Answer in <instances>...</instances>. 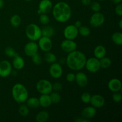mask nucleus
Returning a JSON list of instances; mask_svg holds the SVG:
<instances>
[{
    "label": "nucleus",
    "instance_id": "40",
    "mask_svg": "<svg viewBox=\"0 0 122 122\" xmlns=\"http://www.w3.org/2000/svg\"><path fill=\"white\" fill-rule=\"evenodd\" d=\"M66 80L69 82H73L75 81V75L73 73H69L66 76Z\"/></svg>",
    "mask_w": 122,
    "mask_h": 122
},
{
    "label": "nucleus",
    "instance_id": "19",
    "mask_svg": "<svg viewBox=\"0 0 122 122\" xmlns=\"http://www.w3.org/2000/svg\"><path fill=\"white\" fill-rule=\"evenodd\" d=\"M39 106H41L44 108L48 107L52 104L50 94H41L39 98Z\"/></svg>",
    "mask_w": 122,
    "mask_h": 122
},
{
    "label": "nucleus",
    "instance_id": "42",
    "mask_svg": "<svg viewBox=\"0 0 122 122\" xmlns=\"http://www.w3.org/2000/svg\"><path fill=\"white\" fill-rule=\"evenodd\" d=\"M81 2L83 5H88L91 3V0H81Z\"/></svg>",
    "mask_w": 122,
    "mask_h": 122
},
{
    "label": "nucleus",
    "instance_id": "45",
    "mask_svg": "<svg viewBox=\"0 0 122 122\" xmlns=\"http://www.w3.org/2000/svg\"><path fill=\"white\" fill-rule=\"evenodd\" d=\"M4 4V3L3 0H0V8H1L3 7Z\"/></svg>",
    "mask_w": 122,
    "mask_h": 122
},
{
    "label": "nucleus",
    "instance_id": "25",
    "mask_svg": "<svg viewBox=\"0 0 122 122\" xmlns=\"http://www.w3.org/2000/svg\"><path fill=\"white\" fill-rule=\"evenodd\" d=\"M112 40L116 45L121 46L122 45V33L121 32H115L112 36Z\"/></svg>",
    "mask_w": 122,
    "mask_h": 122
},
{
    "label": "nucleus",
    "instance_id": "28",
    "mask_svg": "<svg viewBox=\"0 0 122 122\" xmlns=\"http://www.w3.org/2000/svg\"><path fill=\"white\" fill-rule=\"evenodd\" d=\"M44 60L47 63L52 64L56 61L57 57H56V54L51 52L50 51H48V52H46V54L44 55Z\"/></svg>",
    "mask_w": 122,
    "mask_h": 122
},
{
    "label": "nucleus",
    "instance_id": "23",
    "mask_svg": "<svg viewBox=\"0 0 122 122\" xmlns=\"http://www.w3.org/2000/svg\"><path fill=\"white\" fill-rule=\"evenodd\" d=\"M26 105L29 108H37L39 106V99L36 97H30L28 98L26 100Z\"/></svg>",
    "mask_w": 122,
    "mask_h": 122
},
{
    "label": "nucleus",
    "instance_id": "24",
    "mask_svg": "<svg viewBox=\"0 0 122 122\" xmlns=\"http://www.w3.org/2000/svg\"><path fill=\"white\" fill-rule=\"evenodd\" d=\"M41 34L43 36L51 38L54 34V29L51 26H46L41 29Z\"/></svg>",
    "mask_w": 122,
    "mask_h": 122
},
{
    "label": "nucleus",
    "instance_id": "11",
    "mask_svg": "<svg viewBox=\"0 0 122 122\" xmlns=\"http://www.w3.org/2000/svg\"><path fill=\"white\" fill-rule=\"evenodd\" d=\"M11 72V64L7 60L1 61L0 62V77H8Z\"/></svg>",
    "mask_w": 122,
    "mask_h": 122
},
{
    "label": "nucleus",
    "instance_id": "20",
    "mask_svg": "<svg viewBox=\"0 0 122 122\" xmlns=\"http://www.w3.org/2000/svg\"><path fill=\"white\" fill-rule=\"evenodd\" d=\"M25 64V60L23 58L19 56V54L16 55L14 57H13V66L16 70H21L24 67Z\"/></svg>",
    "mask_w": 122,
    "mask_h": 122
},
{
    "label": "nucleus",
    "instance_id": "15",
    "mask_svg": "<svg viewBox=\"0 0 122 122\" xmlns=\"http://www.w3.org/2000/svg\"><path fill=\"white\" fill-rule=\"evenodd\" d=\"M92 106L96 108H100L103 107L105 104V99L102 95L95 94L91 96L90 102Z\"/></svg>",
    "mask_w": 122,
    "mask_h": 122
},
{
    "label": "nucleus",
    "instance_id": "29",
    "mask_svg": "<svg viewBox=\"0 0 122 122\" xmlns=\"http://www.w3.org/2000/svg\"><path fill=\"white\" fill-rule=\"evenodd\" d=\"M50 98H51V102L53 104H58L61 101V95L58 93V92H51L50 94Z\"/></svg>",
    "mask_w": 122,
    "mask_h": 122
},
{
    "label": "nucleus",
    "instance_id": "17",
    "mask_svg": "<svg viewBox=\"0 0 122 122\" xmlns=\"http://www.w3.org/2000/svg\"><path fill=\"white\" fill-rule=\"evenodd\" d=\"M75 81L80 87H85L88 83V78L83 72H78L75 75Z\"/></svg>",
    "mask_w": 122,
    "mask_h": 122
},
{
    "label": "nucleus",
    "instance_id": "34",
    "mask_svg": "<svg viewBox=\"0 0 122 122\" xmlns=\"http://www.w3.org/2000/svg\"><path fill=\"white\" fill-rule=\"evenodd\" d=\"M91 95L89 93L86 92H83V94L81 95V101H82V102L85 104H88L89 103L91 100Z\"/></svg>",
    "mask_w": 122,
    "mask_h": 122
},
{
    "label": "nucleus",
    "instance_id": "31",
    "mask_svg": "<svg viewBox=\"0 0 122 122\" xmlns=\"http://www.w3.org/2000/svg\"><path fill=\"white\" fill-rule=\"evenodd\" d=\"M19 113L20 114V116L23 117L27 116V115L29 113V107H27V106L26 104H21L20 105V106L19 107Z\"/></svg>",
    "mask_w": 122,
    "mask_h": 122
},
{
    "label": "nucleus",
    "instance_id": "38",
    "mask_svg": "<svg viewBox=\"0 0 122 122\" xmlns=\"http://www.w3.org/2000/svg\"><path fill=\"white\" fill-rule=\"evenodd\" d=\"M52 91L56 92H59L61 90L63 86H62L61 83L60 82H55L54 83L52 84Z\"/></svg>",
    "mask_w": 122,
    "mask_h": 122
},
{
    "label": "nucleus",
    "instance_id": "43",
    "mask_svg": "<svg viewBox=\"0 0 122 122\" xmlns=\"http://www.w3.org/2000/svg\"><path fill=\"white\" fill-rule=\"evenodd\" d=\"M75 25L77 28H79V27H81V26H82V23H81V21H79V20H77V21L75 22V25Z\"/></svg>",
    "mask_w": 122,
    "mask_h": 122
},
{
    "label": "nucleus",
    "instance_id": "13",
    "mask_svg": "<svg viewBox=\"0 0 122 122\" xmlns=\"http://www.w3.org/2000/svg\"><path fill=\"white\" fill-rule=\"evenodd\" d=\"M60 46L63 51L69 53V52H71L76 50L77 44L73 40L66 39L61 43Z\"/></svg>",
    "mask_w": 122,
    "mask_h": 122
},
{
    "label": "nucleus",
    "instance_id": "33",
    "mask_svg": "<svg viewBox=\"0 0 122 122\" xmlns=\"http://www.w3.org/2000/svg\"><path fill=\"white\" fill-rule=\"evenodd\" d=\"M39 15H40L39 19V22L43 25H48L50 22V18L48 16L47 14L42 13V14H41Z\"/></svg>",
    "mask_w": 122,
    "mask_h": 122
},
{
    "label": "nucleus",
    "instance_id": "14",
    "mask_svg": "<svg viewBox=\"0 0 122 122\" xmlns=\"http://www.w3.org/2000/svg\"><path fill=\"white\" fill-rule=\"evenodd\" d=\"M52 3L51 0H41L38 5V13L39 14H46L52 10Z\"/></svg>",
    "mask_w": 122,
    "mask_h": 122
},
{
    "label": "nucleus",
    "instance_id": "9",
    "mask_svg": "<svg viewBox=\"0 0 122 122\" xmlns=\"http://www.w3.org/2000/svg\"><path fill=\"white\" fill-rule=\"evenodd\" d=\"M38 45L39 48L45 52L50 51L52 48V42L51 38L43 36L38 39Z\"/></svg>",
    "mask_w": 122,
    "mask_h": 122
},
{
    "label": "nucleus",
    "instance_id": "21",
    "mask_svg": "<svg viewBox=\"0 0 122 122\" xmlns=\"http://www.w3.org/2000/svg\"><path fill=\"white\" fill-rule=\"evenodd\" d=\"M107 53L106 48L102 45H98L95 48L94 50V54L95 58L98 59H101L102 57H105Z\"/></svg>",
    "mask_w": 122,
    "mask_h": 122
},
{
    "label": "nucleus",
    "instance_id": "2",
    "mask_svg": "<svg viewBox=\"0 0 122 122\" xmlns=\"http://www.w3.org/2000/svg\"><path fill=\"white\" fill-rule=\"evenodd\" d=\"M52 15L57 21L64 23L70 19L71 10L70 5L65 2H58L52 8Z\"/></svg>",
    "mask_w": 122,
    "mask_h": 122
},
{
    "label": "nucleus",
    "instance_id": "44",
    "mask_svg": "<svg viewBox=\"0 0 122 122\" xmlns=\"http://www.w3.org/2000/svg\"><path fill=\"white\" fill-rule=\"evenodd\" d=\"M112 2H114L116 4H120L122 2V0H112Z\"/></svg>",
    "mask_w": 122,
    "mask_h": 122
},
{
    "label": "nucleus",
    "instance_id": "32",
    "mask_svg": "<svg viewBox=\"0 0 122 122\" xmlns=\"http://www.w3.org/2000/svg\"><path fill=\"white\" fill-rule=\"evenodd\" d=\"M5 55L7 57H11V58H13V57H15L16 55L18 54L15 52V50H14V48H13L12 47H10V46L7 47L5 49Z\"/></svg>",
    "mask_w": 122,
    "mask_h": 122
},
{
    "label": "nucleus",
    "instance_id": "41",
    "mask_svg": "<svg viewBox=\"0 0 122 122\" xmlns=\"http://www.w3.org/2000/svg\"><path fill=\"white\" fill-rule=\"evenodd\" d=\"M75 121L76 122H89L90 120L85 119L82 117H77L76 119H75Z\"/></svg>",
    "mask_w": 122,
    "mask_h": 122
},
{
    "label": "nucleus",
    "instance_id": "16",
    "mask_svg": "<svg viewBox=\"0 0 122 122\" xmlns=\"http://www.w3.org/2000/svg\"><path fill=\"white\" fill-rule=\"evenodd\" d=\"M97 114V110L96 108L94 107L93 106H88V107H85L83 108L81 113L82 117L85 119H89L94 117Z\"/></svg>",
    "mask_w": 122,
    "mask_h": 122
},
{
    "label": "nucleus",
    "instance_id": "1",
    "mask_svg": "<svg viewBox=\"0 0 122 122\" xmlns=\"http://www.w3.org/2000/svg\"><path fill=\"white\" fill-rule=\"evenodd\" d=\"M86 57L84 53L79 51L69 52L67 57L66 62L69 69L75 71H79L85 67Z\"/></svg>",
    "mask_w": 122,
    "mask_h": 122
},
{
    "label": "nucleus",
    "instance_id": "5",
    "mask_svg": "<svg viewBox=\"0 0 122 122\" xmlns=\"http://www.w3.org/2000/svg\"><path fill=\"white\" fill-rule=\"evenodd\" d=\"M36 88L41 94H50L52 91V83L46 79H41L37 82Z\"/></svg>",
    "mask_w": 122,
    "mask_h": 122
},
{
    "label": "nucleus",
    "instance_id": "48",
    "mask_svg": "<svg viewBox=\"0 0 122 122\" xmlns=\"http://www.w3.org/2000/svg\"><path fill=\"white\" fill-rule=\"evenodd\" d=\"M98 1H104V0H98Z\"/></svg>",
    "mask_w": 122,
    "mask_h": 122
},
{
    "label": "nucleus",
    "instance_id": "8",
    "mask_svg": "<svg viewBox=\"0 0 122 122\" xmlns=\"http://www.w3.org/2000/svg\"><path fill=\"white\" fill-rule=\"evenodd\" d=\"M78 28L74 25H70L67 26L64 28L63 35L66 39L74 40L77 38L78 35Z\"/></svg>",
    "mask_w": 122,
    "mask_h": 122
},
{
    "label": "nucleus",
    "instance_id": "37",
    "mask_svg": "<svg viewBox=\"0 0 122 122\" xmlns=\"http://www.w3.org/2000/svg\"><path fill=\"white\" fill-rule=\"evenodd\" d=\"M112 98H113V100L115 102H119L121 101L122 96V94H120L119 92H114V94L112 95Z\"/></svg>",
    "mask_w": 122,
    "mask_h": 122
},
{
    "label": "nucleus",
    "instance_id": "35",
    "mask_svg": "<svg viewBox=\"0 0 122 122\" xmlns=\"http://www.w3.org/2000/svg\"><path fill=\"white\" fill-rule=\"evenodd\" d=\"M32 62L36 66L40 65L42 63V60L41 57L40 55H39L38 52L32 56Z\"/></svg>",
    "mask_w": 122,
    "mask_h": 122
},
{
    "label": "nucleus",
    "instance_id": "26",
    "mask_svg": "<svg viewBox=\"0 0 122 122\" xmlns=\"http://www.w3.org/2000/svg\"><path fill=\"white\" fill-rule=\"evenodd\" d=\"M100 63L101 68L102 69H107L110 67L112 65V60L107 57H104L100 59Z\"/></svg>",
    "mask_w": 122,
    "mask_h": 122
},
{
    "label": "nucleus",
    "instance_id": "4",
    "mask_svg": "<svg viewBox=\"0 0 122 122\" xmlns=\"http://www.w3.org/2000/svg\"><path fill=\"white\" fill-rule=\"evenodd\" d=\"M25 33L27 38L31 41H36L42 36L41 29L34 23L29 24L26 26Z\"/></svg>",
    "mask_w": 122,
    "mask_h": 122
},
{
    "label": "nucleus",
    "instance_id": "39",
    "mask_svg": "<svg viewBox=\"0 0 122 122\" xmlns=\"http://www.w3.org/2000/svg\"><path fill=\"white\" fill-rule=\"evenodd\" d=\"M115 13L119 16L120 17L122 15V5L121 3L117 4L115 8Z\"/></svg>",
    "mask_w": 122,
    "mask_h": 122
},
{
    "label": "nucleus",
    "instance_id": "47",
    "mask_svg": "<svg viewBox=\"0 0 122 122\" xmlns=\"http://www.w3.org/2000/svg\"><path fill=\"white\" fill-rule=\"evenodd\" d=\"M25 1H32V0H25Z\"/></svg>",
    "mask_w": 122,
    "mask_h": 122
},
{
    "label": "nucleus",
    "instance_id": "22",
    "mask_svg": "<svg viewBox=\"0 0 122 122\" xmlns=\"http://www.w3.org/2000/svg\"><path fill=\"white\" fill-rule=\"evenodd\" d=\"M50 117V114L46 111H41L36 114L35 120L37 122H45Z\"/></svg>",
    "mask_w": 122,
    "mask_h": 122
},
{
    "label": "nucleus",
    "instance_id": "7",
    "mask_svg": "<svg viewBox=\"0 0 122 122\" xmlns=\"http://www.w3.org/2000/svg\"><path fill=\"white\" fill-rule=\"evenodd\" d=\"M104 21L105 17L103 14L100 12H97V13H94L91 15L89 20V23L92 27L97 28V27L102 26Z\"/></svg>",
    "mask_w": 122,
    "mask_h": 122
},
{
    "label": "nucleus",
    "instance_id": "6",
    "mask_svg": "<svg viewBox=\"0 0 122 122\" xmlns=\"http://www.w3.org/2000/svg\"><path fill=\"white\" fill-rule=\"evenodd\" d=\"M86 70L91 73H96L100 70V60L95 57H91L86 59L85 66Z\"/></svg>",
    "mask_w": 122,
    "mask_h": 122
},
{
    "label": "nucleus",
    "instance_id": "36",
    "mask_svg": "<svg viewBox=\"0 0 122 122\" xmlns=\"http://www.w3.org/2000/svg\"><path fill=\"white\" fill-rule=\"evenodd\" d=\"M101 5L98 2H94L92 3H91V8L94 13L100 12L101 10Z\"/></svg>",
    "mask_w": 122,
    "mask_h": 122
},
{
    "label": "nucleus",
    "instance_id": "3",
    "mask_svg": "<svg viewBox=\"0 0 122 122\" xmlns=\"http://www.w3.org/2000/svg\"><path fill=\"white\" fill-rule=\"evenodd\" d=\"M12 96L17 103H24L29 97V92L26 87L21 83H16L12 88Z\"/></svg>",
    "mask_w": 122,
    "mask_h": 122
},
{
    "label": "nucleus",
    "instance_id": "27",
    "mask_svg": "<svg viewBox=\"0 0 122 122\" xmlns=\"http://www.w3.org/2000/svg\"><path fill=\"white\" fill-rule=\"evenodd\" d=\"M21 22V19L20 15L17 14H14L11 17L10 24L13 27H17L20 26Z\"/></svg>",
    "mask_w": 122,
    "mask_h": 122
},
{
    "label": "nucleus",
    "instance_id": "46",
    "mask_svg": "<svg viewBox=\"0 0 122 122\" xmlns=\"http://www.w3.org/2000/svg\"><path fill=\"white\" fill-rule=\"evenodd\" d=\"M119 28L120 29H122V20H120V21H119Z\"/></svg>",
    "mask_w": 122,
    "mask_h": 122
},
{
    "label": "nucleus",
    "instance_id": "12",
    "mask_svg": "<svg viewBox=\"0 0 122 122\" xmlns=\"http://www.w3.org/2000/svg\"><path fill=\"white\" fill-rule=\"evenodd\" d=\"M39 46L38 44L35 41H31L27 43L24 47V51L26 56L32 57L33 55L36 54L38 51Z\"/></svg>",
    "mask_w": 122,
    "mask_h": 122
},
{
    "label": "nucleus",
    "instance_id": "30",
    "mask_svg": "<svg viewBox=\"0 0 122 122\" xmlns=\"http://www.w3.org/2000/svg\"><path fill=\"white\" fill-rule=\"evenodd\" d=\"M78 33L83 37H87L90 35V29L86 26H81L78 28Z\"/></svg>",
    "mask_w": 122,
    "mask_h": 122
},
{
    "label": "nucleus",
    "instance_id": "18",
    "mask_svg": "<svg viewBox=\"0 0 122 122\" xmlns=\"http://www.w3.org/2000/svg\"><path fill=\"white\" fill-rule=\"evenodd\" d=\"M108 89L113 92H119L122 89V82L119 79L113 78L108 83Z\"/></svg>",
    "mask_w": 122,
    "mask_h": 122
},
{
    "label": "nucleus",
    "instance_id": "10",
    "mask_svg": "<svg viewBox=\"0 0 122 122\" xmlns=\"http://www.w3.org/2000/svg\"><path fill=\"white\" fill-rule=\"evenodd\" d=\"M63 68L61 64L56 62L52 63L49 68L50 76L54 79L60 78L63 75Z\"/></svg>",
    "mask_w": 122,
    "mask_h": 122
}]
</instances>
